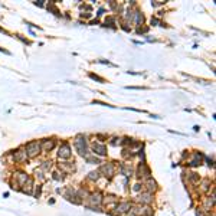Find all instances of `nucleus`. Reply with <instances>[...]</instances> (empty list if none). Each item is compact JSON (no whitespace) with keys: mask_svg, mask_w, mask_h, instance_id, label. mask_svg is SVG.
<instances>
[{"mask_svg":"<svg viewBox=\"0 0 216 216\" xmlns=\"http://www.w3.org/2000/svg\"><path fill=\"white\" fill-rule=\"evenodd\" d=\"M35 4H36V6H39V7H42V6H43V3H42V1H35Z\"/></svg>","mask_w":216,"mask_h":216,"instance_id":"nucleus-34","label":"nucleus"},{"mask_svg":"<svg viewBox=\"0 0 216 216\" xmlns=\"http://www.w3.org/2000/svg\"><path fill=\"white\" fill-rule=\"evenodd\" d=\"M71 154H72V151H71L69 143H68V141H64V143L59 146L58 157H59V159H64V160H68V159H71Z\"/></svg>","mask_w":216,"mask_h":216,"instance_id":"nucleus-5","label":"nucleus"},{"mask_svg":"<svg viewBox=\"0 0 216 216\" xmlns=\"http://www.w3.org/2000/svg\"><path fill=\"white\" fill-rule=\"evenodd\" d=\"M26 159H28V154H26L25 149H19L13 153V160L16 163H23V161H26Z\"/></svg>","mask_w":216,"mask_h":216,"instance_id":"nucleus-10","label":"nucleus"},{"mask_svg":"<svg viewBox=\"0 0 216 216\" xmlns=\"http://www.w3.org/2000/svg\"><path fill=\"white\" fill-rule=\"evenodd\" d=\"M40 193H42V186H38L36 187V192H35V198H39Z\"/></svg>","mask_w":216,"mask_h":216,"instance_id":"nucleus-29","label":"nucleus"},{"mask_svg":"<svg viewBox=\"0 0 216 216\" xmlns=\"http://www.w3.org/2000/svg\"><path fill=\"white\" fill-rule=\"evenodd\" d=\"M48 10H52V12H53V13H55L56 16H61V13H59V10L56 9V6H55L53 3H49V4H48Z\"/></svg>","mask_w":216,"mask_h":216,"instance_id":"nucleus-23","label":"nucleus"},{"mask_svg":"<svg viewBox=\"0 0 216 216\" xmlns=\"http://www.w3.org/2000/svg\"><path fill=\"white\" fill-rule=\"evenodd\" d=\"M85 160L89 163V164H98V163H101L100 161V159H97V157H94V156H88V157H85Z\"/></svg>","mask_w":216,"mask_h":216,"instance_id":"nucleus-19","label":"nucleus"},{"mask_svg":"<svg viewBox=\"0 0 216 216\" xmlns=\"http://www.w3.org/2000/svg\"><path fill=\"white\" fill-rule=\"evenodd\" d=\"M55 146H56V141H55L53 138H45V140L40 141V151L48 153V151H50V150H53Z\"/></svg>","mask_w":216,"mask_h":216,"instance_id":"nucleus-8","label":"nucleus"},{"mask_svg":"<svg viewBox=\"0 0 216 216\" xmlns=\"http://www.w3.org/2000/svg\"><path fill=\"white\" fill-rule=\"evenodd\" d=\"M16 179H17V182H19V184H20V186H23L25 183L28 182L29 176H28L25 171H19V173L16 174Z\"/></svg>","mask_w":216,"mask_h":216,"instance_id":"nucleus-15","label":"nucleus"},{"mask_svg":"<svg viewBox=\"0 0 216 216\" xmlns=\"http://www.w3.org/2000/svg\"><path fill=\"white\" fill-rule=\"evenodd\" d=\"M89 76H91L92 79H95V81H98V82H104V79H102V78H100L98 75H94V74H89Z\"/></svg>","mask_w":216,"mask_h":216,"instance_id":"nucleus-28","label":"nucleus"},{"mask_svg":"<svg viewBox=\"0 0 216 216\" xmlns=\"http://www.w3.org/2000/svg\"><path fill=\"white\" fill-rule=\"evenodd\" d=\"M52 177H53V180H64V174L62 173H59V171H53L52 173Z\"/></svg>","mask_w":216,"mask_h":216,"instance_id":"nucleus-22","label":"nucleus"},{"mask_svg":"<svg viewBox=\"0 0 216 216\" xmlns=\"http://www.w3.org/2000/svg\"><path fill=\"white\" fill-rule=\"evenodd\" d=\"M110 144H111V146H117V144H121V138H120V137H114V138H111Z\"/></svg>","mask_w":216,"mask_h":216,"instance_id":"nucleus-26","label":"nucleus"},{"mask_svg":"<svg viewBox=\"0 0 216 216\" xmlns=\"http://www.w3.org/2000/svg\"><path fill=\"white\" fill-rule=\"evenodd\" d=\"M68 163H69V164H65V163H62V164H61V169H67L68 171H69V173H72V171H75V164H74V161H72V163H71V161H68Z\"/></svg>","mask_w":216,"mask_h":216,"instance_id":"nucleus-18","label":"nucleus"},{"mask_svg":"<svg viewBox=\"0 0 216 216\" xmlns=\"http://www.w3.org/2000/svg\"><path fill=\"white\" fill-rule=\"evenodd\" d=\"M50 169H52V161H50V160H45V161L40 164V170H42V171H49Z\"/></svg>","mask_w":216,"mask_h":216,"instance_id":"nucleus-17","label":"nucleus"},{"mask_svg":"<svg viewBox=\"0 0 216 216\" xmlns=\"http://www.w3.org/2000/svg\"><path fill=\"white\" fill-rule=\"evenodd\" d=\"M153 193H149V192H143L137 196V202L141 203V205H150L153 202Z\"/></svg>","mask_w":216,"mask_h":216,"instance_id":"nucleus-9","label":"nucleus"},{"mask_svg":"<svg viewBox=\"0 0 216 216\" xmlns=\"http://www.w3.org/2000/svg\"><path fill=\"white\" fill-rule=\"evenodd\" d=\"M131 206H133V205H131L130 202H118L115 205V208H114V212H111V215H114V216L125 215V213L130 210Z\"/></svg>","mask_w":216,"mask_h":216,"instance_id":"nucleus-3","label":"nucleus"},{"mask_svg":"<svg viewBox=\"0 0 216 216\" xmlns=\"http://www.w3.org/2000/svg\"><path fill=\"white\" fill-rule=\"evenodd\" d=\"M91 16H92L91 13H82V15H81V17H86V19H89Z\"/></svg>","mask_w":216,"mask_h":216,"instance_id":"nucleus-32","label":"nucleus"},{"mask_svg":"<svg viewBox=\"0 0 216 216\" xmlns=\"http://www.w3.org/2000/svg\"><path fill=\"white\" fill-rule=\"evenodd\" d=\"M131 23H134L135 26H138V28H140V25H143V23H144V15H143L140 10H134Z\"/></svg>","mask_w":216,"mask_h":216,"instance_id":"nucleus-11","label":"nucleus"},{"mask_svg":"<svg viewBox=\"0 0 216 216\" xmlns=\"http://www.w3.org/2000/svg\"><path fill=\"white\" fill-rule=\"evenodd\" d=\"M189 179H190V182H192V183H198V182H199V176H198L196 173H190V174H189Z\"/></svg>","mask_w":216,"mask_h":216,"instance_id":"nucleus-24","label":"nucleus"},{"mask_svg":"<svg viewBox=\"0 0 216 216\" xmlns=\"http://www.w3.org/2000/svg\"><path fill=\"white\" fill-rule=\"evenodd\" d=\"M133 13H134L133 9H128V10L125 12V15H124V19H125V22H131V19H133Z\"/></svg>","mask_w":216,"mask_h":216,"instance_id":"nucleus-21","label":"nucleus"},{"mask_svg":"<svg viewBox=\"0 0 216 216\" xmlns=\"http://www.w3.org/2000/svg\"><path fill=\"white\" fill-rule=\"evenodd\" d=\"M74 146H75V149L78 151V154L81 156V157H88L89 154H91V151H89V147H88V141H86V137L84 135V134H78L76 137H75V140H74Z\"/></svg>","mask_w":216,"mask_h":216,"instance_id":"nucleus-1","label":"nucleus"},{"mask_svg":"<svg viewBox=\"0 0 216 216\" xmlns=\"http://www.w3.org/2000/svg\"><path fill=\"white\" fill-rule=\"evenodd\" d=\"M92 150H94V153L98 154V156H105V154H107V147H105V144H102V143H94V144H92Z\"/></svg>","mask_w":216,"mask_h":216,"instance_id":"nucleus-12","label":"nucleus"},{"mask_svg":"<svg viewBox=\"0 0 216 216\" xmlns=\"http://www.w3.org/2000/svg\"><path fill=\"white\" fill-rule=\"evenodd\" d=\"M140 216H154V212H153V209L151 208H140Z\"/></svg>","mask_w":216,"mask_h":216,"instance_id":"nucleus-16","label":"nucleus"},{"mask_svg":"<svg viewBox=\"0 0 216 216\" xmlns=\"http://www.w3.org/2000/svg\"><path fill=\"white\" fill-rule=\"evenodd\" d=\"M159 189V184L157 182L154 180V179H147V182H146V192H149V193H154L156 190Z\"/></svg>","mask_w":216,"mask_h":216,"instance_id":"nucleus-13","label":"nucleus"},{"mask_svg":"<svg viewBox=\"0 0 216 216\" xmlns=\"http://www.w3.org/2000/svg\"><path fill=\"white\" fill-rule=\"evenodd\" d=\"M133 190L134 192H140V190H141V184H140V183H135L133 186Z\"/></svg>","mask_w":216,"mask_h":216,"instance_id":"nucleus-30","label":"nucleus"},{"mask_svg":"<svg viewBox=\"0 0 216 216\" xmlns=\"http://www.w3.org/2000/svg\"><path fill=\"white\" fill-rule=\"evenodd\" d=\"M98 173L102 174V176H105L107 179H111V177L115 174V166H114L113 163H105V164H102V166L100 167Z\"/></svg>","mask_w":216,"mask_h":216,"instance_id":"nucleus-4","label":"nucleus"},{"mask_svg":"<svg viewBox=\"0 0 216 216\" xmlns=\"http://www.w3.org/2000/svg\"><path fill=\"white\" fill-rule=\"evenodd\" d=\"M149 30V28L147 26H144V28H137V33L140 35V33H146Z\"/></svg>","mask_w":216,"mask_h":216,"instance_id":"nucleus-27","label":"nucleus"},{"mask_svg":"<svg viewBox=\"0 0 216 216\" xmlns=\"http://www.w3.org/2000/svg\"><path fill=\"white\" fill-rule=\"evenodd\" d=\"M196 215H198V216H205V215H203V212H202L200 209H198V210H196Z\"/></svg>","mask_w":216,"mask_h":216,"instance_id":"nucleus-33","label":"nucleus"},{"mask_svg":"<svg viewBox=\"0 0 216 216\" xmlns=\"http://www.w3.org/2000/svg\"><path fill=\"white\" fill-rule=\"evenodd\" d=\"M202 189H203V192H208V190H209V179H205V180H203Z\"/></svg>","mask_w":216,"mask_h":216,"instance_id":"nucleus-25","label":"nucleus"},{"mask_svg":"<svg viewBox=\"0 0 216 216\" xmlns=\"http://www.w3.org/2000/svg\"><path fill=\"white\" fill-rule=\"evenodd\" d=\"M88 202H89V206H100L101 203L104 202V196L101 192H94V193H89L88 196ZM88 206V208H89Z\"/></svg>","mask_w":216,"mask_h":216,"instance_id":"nucleus-7","label":"nucleus"},{"mask_svg":"<svg viewBox=\"0 0 216 216\" xmlns=\"http://www.w3.org/2000/svg\"><path fill=\"white\" fill-rule=\"evenodd\" d=\"M120 171H121V174H124L125 177H128V176H131L133 174V169L130 164H125V163H123L121 166H120Z\"/></svg>","mask_w":216,"mask_h":216,"instance_id":"nucleus-14","label":"nucleus"},{"mask_svg":"<svg viewBox=\"0 0 216 216\" xmlns=\"http://www.w3.org/2000/svg\"><path fill=\"white\" fill-rule=\"evenodd\" d=\"M25 151H26L28 157H30V159L38 157V154L40 153V143L39 141H29L25 146Z\"/></svg>","mask_w":216,"mask_h":216,"instance_id":"nucleus-2","label":"nucleus"},{"mask_svg":"<svg viewBox=\"0 0 216 216\" xmlns=\"http://www.w3.org/2000/svg\"><path fill=\"white\" fill-rule=\"evenodd\" d=\"M137 176L140 179H150L151 177V170L150 167L146 164V161H141L138 167H137Z\"/></svg>","mask_w":216,"mask_h":216,"instance_id":"nucleus-6","label":"nucleus"},{"mask_svg":"<svg viewBox=\"0 0 216 216\" xmlns=\"http://www.w3.org/2000/svg\"><path fill=\"white\" fill-rule=\"evenodd\" d=\"M159 23V19L157 17H151V25H157Z\"/></svg>","mask_w":216,"mask_h":216,"instance_id":"nucleus-31","label":"nucleus"},{"mask_svg":"<svg viewBox=\"0 0 216 216\" xmlns=\"http://www.w3.org/2000/svg\"><path fill=\"white\" fill-rule=\"evenodd\" d=\"M100 173H98V171H91V173H89V174H88V179H89V180H92V182H97V180H98V179H100Z\"/></svg>","mask_w":216,"mask_h":216,"instance_id":"nucleus-20","label":"nucleus"}]
</instances>
